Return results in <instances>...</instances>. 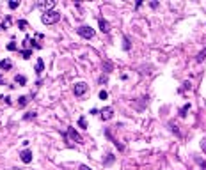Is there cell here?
Instances as JSON below:
<instances>
[{"mask_svg": "<svg viewBox=\"0 0 206 170\" xmlns=\"http://www.w3.org/2000/svg\"><path fill=\"white\" fill-rule=\"evenodd\" d=\"M60 20V13L59 11H46V13H43V16H41V21H43L45 25H54L57 23V21Z\"/></svg>", "mask_w": 206, "mask_h": 170, "instance_id": "1", "label": "cell"}, {"mask_svg": "<svg viewBox=\"0 0 206 170\" xmlns=\"http://www.w3.org/2000/svg\"><path fill=\"white\" fill-rule=\"evenodd\" d=\"M77 32H78V36L80 37H84V39H92L94 37V28H91L89 25H82V27H78L77 28Z\"/></svg>", "mask_w": 206, "mask_h": 170, "instance_id": "2", "label": "cell"}, {"mask_svg": "<svg viewBox=\"0 0 206 170\" xmlns=\"http://www.w3.org/2000/svg\"><path fill=\"white\" fill-rule=\"evenodd\" d=\"M73 92H75V96H84V94L87 92V83H85V82H78V83H75Z\"/></svg>", "mask_w": 206, "mask_h": 170, "instance_id": "3", "label": "cell"}, {"mask_svg": "<svg viewBox=\"0 0 206 170\" xmlns=\"http://www.w3.org/2000/svg\"><path fill=\"white\" fill-rule=\"evenodd\" d=\"M68 136L71 138V140H75V142H78V144H82V142H84V138L80 136V133H78V131L75 130V128H71V126L68 128Z\"/></svg>", "mask_w": 206, "mask_h": 170, "instance_id": "4", "label": "cell"}, {"mask_svg": "<svg viewBox=\"0 0 206 170\" xmlns=\"http://www.w3.org/2000/svg\"><path fill=\"white\" fill-rule=\"evenodd\" d=\"M100 117H101V121H110L112 117H114V110H112L110 106H107V108H103L100 112Z\"/></svg>", "mask_w": 206, "mask_h": 170, "instance_id": "5", "label": "cell"}, {"mask_svg": "<svg viewBox=\"0 0 206 170\" xmlns=\"http://www.w3.org/2000/svg\"><path fill=\"white\" fill-rule=\"evenodd\" d=\"M20 159H22L25 165H28L30 161H32V151H28V149H23V151L20 152Z\"/></svg>", "mask_w": 206, "mask_h": 170, "instance_id": "6", "label": "cell"}, {"mask_svg": "<svg viewBox=\"0 0 206 170\" xmlns=\"http://www.w3.org/2000/svg\"><path fill=\"white\" fill-rule=\"evenodd\" d=\"M98 23H100V30L103 32V34H108V32H110V23H108L107 20L100 18V20H98Z\"/></svg>", "mask_w": 206, "mask_h": 170, "instance_id": "7", "label": "cell"}, {"mask_svg": "<svg viewBox=\"0 0 206 170\" xmlns=\"http://www.w3.org/2000/svg\"><path fill=\"white\" fill-rule=\"evenodd\" d=\"M54 5H55L54 0H48V2H37V7L43 9L45 13H46V11H52V7H54Z\"/></svg>", "mask_w": 206, "mask_h": 170, "instance_id": "8", "label": "cell"}, {"mask_svg": "<svg viewBox=\"0 0 206 170\" xmlns=\"http://www.w3.org/2000/svg\"><path fill=\"white\" fill-rule=\"evenodd\" d=\"M34 71H36V74H41V73L45 71V62H43V59H41V57L36 60V69H34Z\"/></svg>", "mask_w": 206, "mask_h": 170, "instance_id": "9", "label": "cell"}, {"mask_svg": "<svg viewBox=\"0 0 206 170\" xmlns=\"http://www.w3.org/2000/svg\"><path fill=\"white\" fill-rule=\"evenodd\" d=\"M11 67H13V62L9 60V59H4V60H0V69L7 71V69H11Z\"/></svg>", "mask_w": 206, "mask_h": 170, "instance_id": "10", "label": "cell"}, {"mask_svg": "<svg viewBox=\"0 0 206 170\" xmlns=\"http://www.w3.org/2000/svg\"><path fill=\"white\" fill-rule=\"evenodd\" d=\"M190 110V103H187V105H183L181 108H180V117H187V112Z\"/></svg>", "mask_w": 206, "mask_h": 170, "instance_id": "11", "label": "cell"}, {"mask_svg": "<svg viewBox=\"0 0 206 170\" xmlns=\"http://www.w3.org/2000/svg\"><path fill=\"white\" fill-rule=\"evenodd\" d=\"M27 103H28V96H22V98L18 99V106H20V108H23V106H27Z\"/></svg>", "mask_w": 206, "mask_h": 170, "instance_id": "12", "label": "cell"}, {"mask_svg": "<svg viewBox=\"0 0 206 170\" xmlns=\"http://www.w3.org/2000/svg\"><path fill=\"white\" fill-rule=\"evenodd\" d=\"M14 82L20 83V85H25V83H27V78L23 76V74H16V76H14Z\"/></svg>", "mask_w": 206, "mask_h": 170, "instance_id": "13", "label": "cell"}, {"mask_svg": "<svg viewBox=\"0 0 206 170\" xmlns=\"http://www.w3.org/2000/svg\"><path fill=\"white\" fill-rule=\"evenodd\" d=\"M20 55L23 59H30L32 57V50H20Z\"/></svg>", "mask_w": 206, "mask_h": 170, "instance_id": "14", "label": "cell"}, {"mask_svg": "<svg viewBox=\"0 0 206 170\" xmlns=\"http://www.w3.org/2000/svg\"><path fill=\"white\" fill-rule=\"evenodd\" d=\"M11 16H5V21L2 23V27H0V30H5V28H9V25H11Z\"/></svg>", "mask_w": 206, "mask_h": 170, "instance_id": "15", "label": "cell"}, {"mask_svg": "<svg viewBox=\"0 0 206 170\" xmlns=\"http://www.w3.org/2000/svg\"><path fill=\"white\" fill-rule=\"evenodd\" d=\"M203 60H206V46H204V50H201L197 53V62H203Z\"/></svg>", "mask_w": 206, "mask_h": 170, "instance_id": "16", "label": "cell"}, {"mask_svg": "<svg viewBox=\"0 0 206 170\" xmlns=\"http://www.w3.org/2000/svg\"><path fill=\"white\" fill-rule=\"evenodd\" d=\"M37 117V113L36 112H28V113H25L23 115V121H30V119H36Z\"/></svg>", "mask_w": 206, "mask_h": 170, "instance_id": "17", "label": "cell"}, {"mask_svg": "<svg viewBox=\"0 0 206 170\" xmlns=\"http://www.w3.org/2000/svg\"><path fill=\"white\" fill-rule=\"evenodd\" d=\"M23 46H25L27 50H32V48H30V46H32V39H30L28 36H27V37L23 39Z\"/></svg>", "mask_w": 206, "mask_h": 170, "instance_id": "18", "label": "cell"}, {"mask_svg": "<svg viewBox=\"0 0 206 170\" xmlns=\"http://www.w3.org/2000/svg\"><path fill=\"white\" fill-rule=\"evenodd\" d=\"M78 126L82 128V130H87V122H85V117H84V115L78 119Z\"/></svg>", "mask_w": 206, "mask_h": 170, "instance_id": "19", "label": "cell"}, {"mask_svg": "<svg viewBox=\"0 0 206 170\" xmlns=\"http://www.w3.org/2000/svg\"><path fill=\"white\" fill-rule=\"evenodd\" d=\"M18 27H20V30H27V27H28V23L25 20H18Z\"/></svg>", "mask_w": 206, "mask_h": 170, "instance_id": "20", "label": "cell"}, {"mask_svg": "<svg viewBox=\"0 0 206 170\" xmlns=\"http://www.w3.org/2000/svg\"><path fill=\"white\" fill-rule=\"evenodd\" d=\"M7 50H9V51H16V50H18L16 42H14V41H11V42H9V45H7Z\"/></svg>", "mask_w": 206, "mask_h": 170, "instance_id": "21", "label": "cell"}, {"mask_svg": "<svg viewBox=\"0 0 206 170\" xmlns=\"http://www.w3.org/2000/svg\"><path fill=\"white\" fill-rule=\"evenodd\" d=\"M123 42H125V45H123V48H125V50L128 51V50H130V41H128V37H126V36L123 37Z\"/></svg>", "mask_w": 206, "mask_h": 170, "instance_id": "22", "label": "cell"}, {"mask_svg": "<svg viewBox=\"0 0 206 170\" xmlns=\"http://www.w3.org/2000/svg\"><path fill=\"white\" fill-rule=\"evenodd\" d=\"M169 128H171V130H172L174 133H176V135H180V130H178V126L174 124V122H169Z\"/></svg>", "mask_w": 206, "mask_h": 170, "instance_id": "23", "label": "cell"}, {"mask_svg": "<svg viewBox=\"0 0 206 170\" xmlns=\"http://www.w3.org/2000/svg\"><path fill=\"white\" fill-rule=\"evenodd\" d=\"M110 71H112V64H110V62H108V60H105V73H107V74H108V73H110Z\"/></svg>", "mask_w": 206, "mask_h": 170, "instance_id": "24", "label": "cell"}, {"mask_svg": "<svg viewBox=\"0 0 206 170\" xmlns=\"http://www.w3.org/2000/svg\"><path fill=\"white\" fill-rule=\"evenodd\" d=\"M108 98V92L107 90H100V99H107Z\"/></svg>", "mask_w": 206, "mask_h": 170, "instance_id": "25", "label": "cell"}, {"mask_svg": "<svg viewBox=\"0 0 206 170\" xmlns=\"http://www.w3.org/2000/svg\"><path fill=\"white\" fill-rule=\"evenodd\" d=\"M20 5V2H16V0H13V2H9V9H16Z\"/></svg>", "mask_w": 206, "mask_h": 170, "instance_id": "26", "label": "cell"}, {"mask_svg": "<svg viewBox=\"0 0 206 170\" xmlns=\"http://www.w3.org/2000/svg\"><path fill=\"white\" fill-rule=\"evenodd\" d=\"M98 82H100L101 85H103V83H107V74H101V76H100V80H98Z\"/></svg>", "mask_w": 206, "mask_h": 170, "instance_id": "27", "label": "cell"}, {"mask_svg": "<svg viewBox=\"0 0 206 170\" xmlns=\"http://www.w3.org/2000/svg\"><path fill=\"white\" fill-rule=\"evenodd\" d=\"M112 161H114V156H112V154H108V158L105 159V163L108 165V163H112Z\"/></svg>", "mask_w": 206, "mask_h": 170, "instance_id": "28", "label": "cell"}, {"mask_svg": "<svg viewBox=\"0 0 206 170\" xmlns=\"http://www.w3.org/2000/svg\"><path fill=\"white\" fill-rule=\"evenodd\" d=\"M201 149H203V152H206V140L201 142Z\"/></svg>", "mask_w": 206, "mask_h": 170, "instance_id": "29", "label": "cell"}, {"mask_svg": "<svg viewBox=\"0 0 206 170\" xmlns=\"http://www.w3.org/2000/svg\"><path fill=\"white\" fill-rule=\"evenodd\" d=\"M4 101H5V105H11V98H9V96H5V98H2Z\"/></svg>", "mask_w": 206, "mask_h": 170, "instance_id": "30", "label": "cell"}, {"mask_svg": "<svg viewBox=\"0 0 206 170\" xmlns=\"http://www.w3.org/2000/svg\"><path fill=\"white\" fill-rule=\"evenodd\" d=\"M197 163H199V165H201V167L206 170V161H201V159H197Z\"/></svg>", "mask_w": 206, "mask_h": 170, "instance_id": "31", "label": "cell"}, {"mask_svg": "<svg viewBox=\"0 0 206 170\" xmlns=\"http://www.w3.org/2000/svg\"><path fill=\"white\" fill-rule=\"evenodd\" d=\"M149 5H151V7H153V9H157V7H158V2H151V4H149Z\"/></svg>", "mask_w": 206, "mask_h": 170, "instance_id": "32", "label": "cell"}, {"mask_svg": "<svg viewBox=\"0 0 206 170\" xmlns=\"http://www.w3.org/2000/svg\"><path fill=\"white\" fill-rule=\"evenodd\" d=\"M80 170H91V168H89L87 165H80Z\"/></svg>", "mask_w": 206, "mask_h": 170, "instance_id": "33", "label": "cell"}, {"mask_svg": "<svg viewBox=\"0 0 206 170\" xmlns=\"http://www.w3.org/2000/svg\"><path fill=\"white\" fill-rule=\"evenodd\" d=\"M0 83H2V76H0Z\"/></svg>", "mask_w": 206, "mask_h": 170, "instance_id": "34", "label": "cell"}]
</instances>
